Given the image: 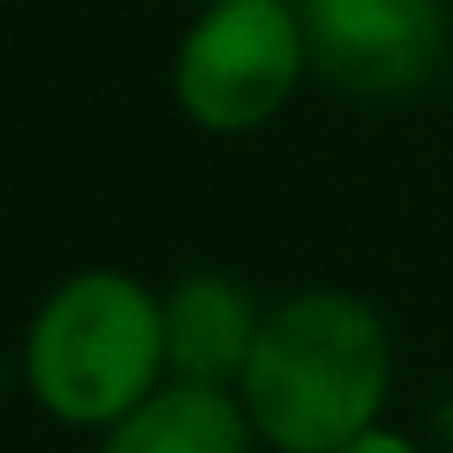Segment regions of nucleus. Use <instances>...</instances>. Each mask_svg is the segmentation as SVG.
I'll use <instances>...</instances> for the list:
<instances>
[{"instance_id":"1","label":"nucleus","mask_w":453,"mask_h":453,"mask_svg":"<svg viewBox=\"0 0 453 453\" xmlns=\"http://www.w3.org/2000/svg\"><path fill=\"white\" fill-rule=\"evenodd\" d=\"M391 329L360 292H292L261 317L236 379L242 416L273 453H335L379 428L391 397Z\"/></svg>"},{"instance_id":"2","label":"nucleus","mask_w":453,"mask_h":453,"mask_svg":"<svg viewBox=\"0 0 453 453\" xmlns=\"http://www.w3.org/2000/svg\"><path fill=\"white\" fill-rule=\"evenodd\" d=\"M26 391L69 428H112L168 385L162 298L119 273H69L26 323Z\"/></svg>"},{"instance_id":"3","label":"nucleus","mask_w":453,"mask_h":453,"mask_svg":"<svg viewBox=\"0 0 453 453\" xmlns=\"http://www.w3.org/2000/svg\"><path fill=\"white\" fill-rule=\"evenodd\" d=\"M304 26L286 0H211L180 32L174 106L218 137L261 131L280 119L304 81Z\"/></svg>"},{"instance_id":"4","label":"nucleus","mask_w":453,"mask_h":453,"mask_svg":"<svg viewBox=\"0 0 453 453\" xmlns=\"http://www.w3.org/2000/svg\"><path fill=\"white\" fill-rule=\"evenodd\" d=\"M311 69L354 100L422 94L453 50V0H298Z\"/></svg>"},{"instance_id":"5","label":"nucleus","mask_w":453,"mask_h":453,"mask_svg":"<svg viewBox=\"0 0 453 453\" xmlns=\"http://www.w3.org/2000/svg\"><path fill=\"white\" fill-rule=\"evenodd\" d=\"M261 317L249 286L230 273H187L162 298V342H168V379L187 385H224L236 391L249 348L261 335Z\"/></svg>"},{"instance_id":"6","label":"nucleus","mask_w":453,"mask_h":453,"mask_svg":"<svg viewBox=\"0 0 453 453\" xmlns=\"http://www.w3.org/2000/svg\"><path fill=\"white\" fill-rule=\"evenodd\" d=\"M249 447H255V428L242 416V397L224 385H187V379H168L162 391H150L100 441V453H249Z\"/></svg>"},{"instance_id":"7","label":"nucleus","mask_w":453,"mask_h":453,"mask_svg":"<svg viewBox=\"0 0 453 453\" xmlns=\"http://www.w3.org/2000/svg\"><path fill=\"white\" fill-rule=\"evenodd\" d=\"M335 453H422V447H416L403 428H385V422H379V428L354 434V441H348V447H335Z\"/></svg>"},{"instance_id":"8","label":"nucleus","mask_w":453,"mask_h":453,"mask_svg":"<svg viewBox=\"0 0 453 453\" xmlns=\"http://www.w3.org/2000/svg\"><path fill=\"white\" fill-rule=\"evenodd\" d=\"M286 7H298V0H286Z\"/></svg>"}]
</instances>
